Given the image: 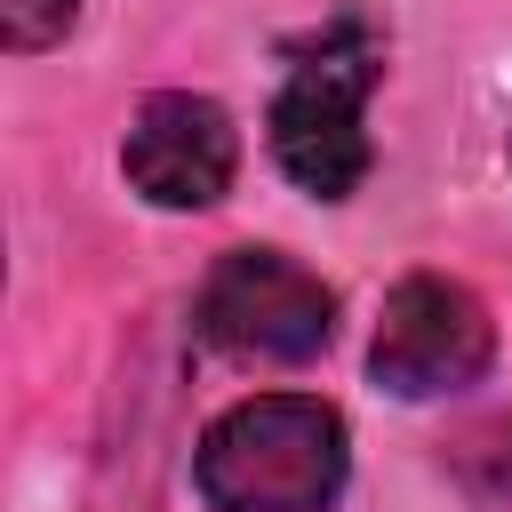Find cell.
Instances as JSON below:
<instances>
[{"mask_svg":"<svg viewBox=\"0 0 512 512\" xmlns=\"http://www.w3.org/2000/svg\"><path fill=\"white\" fill-rule=\"evenodd\" d=\"M344 472H352L344 416L312 392H256L224 408L192 448L208 512H328L344 496Z\"/></svg>","mask_w":512,"mask_h":512,"instance_id":"6da1fadb","label":"cell"},{"mask_svg":"<svg viewBox=\"0 0 512 512\" xmlns=\"http://www.w3.org/2000/svg\"><path fill=\"white\" fill-rule=\"evenodd\" d=\"M384 80V32L368 16H328L288 48V80L272 96V160L312 192L344 200L368 176V88Z\"/></svg>","mask_w":512,"mask_h":512,"instance_id":"7a4b0ae2","label":"cell"},{"mask_svg":"<svg viewBox=\"0 0 512 512\" xmlns=\"http://www.w3.org/2000/svg\"><path fill=\"white\" fill-rule=\"evenodd\" d=\"M192 320L232 360H312L336 336V296L280 248H232L200 280Z\"/></svg>","mask_w":512,"mask_h":512,"instance_id":"3957f363","label":"cell"},{"mask_svg":"<svg viewBox=\"0 0 512 512\" xmlns=\"http://www.w3.org/2000/svg\"><path fill=\"white\" fill-rule=\"evenodd\" d=\"M488 360H496V320H488V304L464 280L408 272L384 296V320H376V344H368V368H376L384 392L440 400V392L480 384Z\"/></svg>","mask_w":512,"mask_h":512,"instance_id":"277c9868","label":"cell"},{"mask_svg":"<svg viewBox=\"0 0 512 512\" xmlns=\"http://www.w3.org/2000/svg\"><path fill=\"white\" fill-rule=\"evenodd\" d=\"M120 168H128V184L152 208H208V200L232 192L240 136L224 120V104H208L192 88H160V96L136 104L128 144H120Z\"/></svg>","mask_w":512,"mask_h":512,"instance_id":"5b68a950","label":"cell"},{"mask_svg":"<svg viewBox=\"0 0 512 512\" xmlns=\"http://www.w3.org/2000/svg\"><path fill=\"white\" fill-rule=\"evenodd\" d=\"M456 472H464V488H472V496L512 504V416H496V424L464 432V440H456Z\"/></svg>","mask_w":512,"mask_h":512,"instance_id":"8992f818","label":"cell"},{"mask_svg":"<svg viewBox=\"0 0 512 512\" xmlns=\"http://www.w3.org/2000/svg\"><path fill=\"white\" fill-rule=\"evenodd\" d=\"M72 16H80V0H0V40L16 56H32V48H56L72 32Z\"/></svg>","mask_w":512,"mask_h":512,"instance_id":"52a82bcc","label":"cell"}]
</instances>
